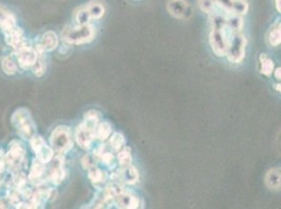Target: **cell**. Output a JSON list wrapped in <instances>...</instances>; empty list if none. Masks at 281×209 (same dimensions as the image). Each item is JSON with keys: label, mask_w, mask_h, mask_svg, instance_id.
<instances>
[{"label": "cell", "mask_w": 281, "mask_h": 209, "mask_svg": "<svg viewBox=\"0 0 281 209\" xmlns=\"http://www.w3.org/2000/svg\"><path fill=\"white\" fill-rule=\"evenodd\" d=\"M93 37H95V29L88 23L66 29L63 34V40L67 44H84L90 42Z\"/></svg>", "instance_id": "cell-3"}, {"label": "cell", "mask_w": 281, "mask_h": 209, "mask_svg": "<svg viewBox=\"0 0 281 209\" xmlns=\"http://www.w3.org/2000/svg\"><path fill=\"white\" fill-rule=\"evenodd\" d=\"M16 26V17L15 15L5 6L0 4V28L2 32H6Z\"/></svg>", "instance_id": "cell-14"}, {"label": "cell", "mask_w": 281, "mask_h": 209, "mask_svg": "<svg viewBox=\"0 0 281 209\" xmlns=\"http://www.w3.org/2000/svg\"><path fill=\"white\" fill-rule=\"evenodd\" d=\"M1 68L3 72L7 75H14L18 71V66L16 64V62H15L11 57H4L2 59Z\"/></svg>", "instance_id": "cell-24"}, {"label": "cell", "mask_w": 281, "mask_h": 209, "mask_svg": "<svg viewBox=\"0 0 281 209\" xmlns=\"http://www.w3.org/2000/svg\"><path fill=\"white\" fill-rule=\"evenodd\" d=\"M15 53L17 55L19 65L25 69L32 67L38 58V51L34 49L30 45H27L25 47L16 50Z\"/></svg>", "instance_id": "cell-11"}, {"label": "cell", "mask_w": 281, "mask_h": 209, "mask_svg": "<svg viewBox=\"0 0 281 209\" xmlns=\"http://www.w3.org/2000/svg\"><path fill=\"white\" fill-rule=\"evenodd\" d=\"M4 158L6 164L11 168H18L23 163L26 158L25 144L18 140L12 141Z\"/></svg>", "instance_id": "cell-6"}, {"label": "cell", "mask_w": 281, "mask_h": 209, "mask_svg": "<svg viewBox=\"0 0 281 209\" xmlns=\"http://www.w3.org/2000/svg\"><path fill=\"white\" fill-rule=\"evenodd\" d=\"M276 90H277V91H280V84H279V85H276Z\"/></svg>", "instance_id": "cell-38"}, {"label": "cell", "mask_w": 281, "mask_h": 209, "mask_svg": "<svg viewBox=\"0 0 281 209\" xmlns=\"http://www.w3.org/2000/svg\"><path fill=\"white\" fill-rule=\"evenodd\" d=\"M259 60H260L261 73L264 74L265 76H270L273 72H274V62L265 55V53H261Z\"/></svg>", "instance_id": "cell-23"}, {"label": "cell", "mask_w": 281, "mask_h": 209, "mask_svg": "<svg viewBox=\"0 0 281 209\" xmlns=\"http://www.w3.org/2000/svg\"><path fill=\"white\" fill-rule=\"evenodd\" d=\"M75 137H76L77 143L79 144L82 149L88 150L96 136H95V133H93L90 129H88L82 122L76 128Z\"/></svg>", "instance_id": "cell-12"}, {"label": "cell", "mask_w": 281, "mask_h": 209, "mask_svg": "<svg viewBox=\"0 0 281 209\" xmlns=\"http://www.w3.org/2000/svg\"><path fill=\"white\" fill-rule=\"evenodd\" d=\"M88 177L95 188L98 190H102L106 186L107 176L104 172L101 171L96 165L92 166L88 169Z\"/></svg>", "instance_id": "cell-16"}, {"label": "cell", "mask_w": 281, "mask_h": 209, "mask_svg": "<svg viewBox=\"0 0 281 209\" xmlns=\"http://www.w3.org/2000/svg\"><path fill=\"white\" fill-rule=\"evenodd\" d=\"M232 33L227 26L224 28H212L210 33V45L213 52L218 57H224L227 53L230 40L228 34Z\"/></svg>", "instance_id": "cell-4"}, {"label": "cell", "mask_w": 281, "mask_h": 209, "mask_svg": "<svg viewBox=\"0 0 281 209\" xmlns=\"http://www.w3.org/2000/svg\"><path fill=\"white\" fill-rule=\"evenodd\" d=\"M118 161H119V164L122 167H126V166L131 165L132 164V156H131L130 150L123 148L121 151H119Z\"/></svg>", "instance_id": "cell-28"}, {"label": "cell", "mask_w": 281, "mask_h": 209, "mask_svg": "<svg viewBox=\"0 0 281 209\" xmlns=\"http://www.w3.org/2000/svg\"><path fill=\"white\" fill-rule=\"evenodd\" d=\"M112 135V126L107 121H100L95 131V136L101 141H105Z\"/></svg>", "instance_id": "cell-22"}, {"label": "cell", "mask_w": 281, "mask_h": 209, "mask_svg": "<svg viewBox=\"0 0 281 209\" xmlns=\"http://www.w3.org/2000/svg\"><path fill=\"white\" fill-rule=\"evenodd\" d=\"M73 137L70 129L66 126H59L51 134V146L53 151L63 155L73 148Z\"/></svg>", "instance_id": "cell-2"}, {"label": "cell", "mask_w": 281, "mask_h": 209, "mask_svg": "<svg viewBox=\"0 0 281 209\" xmlns=\"http://www.w3.org/2000/svg\"><path fill=\"white\" fill-rule=\"evenodd\" d=\"M99 160H101L102 162H104V164L109 166V165H112L113 163V160H114V157H113V155L112 153H108V152H104L102 155H101Z\"/></svg>", "instance_id": "cell-34"}, {"label": "cell", "mask_w": 281, "mask_h": 209, "mask_svg": "<svg viewBox=\"0 0 281 209\" xmlns=\"http://www.w3.org/2000/svg\"><path fill=\"white\" fill-rule=\"evenodd\" d=\"M100 120H101V114L97 110H89L87 112H85L84 114L83 123L88 129H90L93 133H95L96 128L98 126V123L100 122Z\"/></svg>", "instance_id": "cell-20"}, {"label": "cell", "mask_w": 281, "mask_h": 209, "mask_svg": "<svg viewBox=\"0 0 281 209\" xmlns=\"http://www.w3.org/2000/svg\"><path fill=\"white\" fill-rule=\"evenodd\" d=\"M248 12V3L244 0H235L233 5L232 14L235 15H244Z\"/></svg>", "instance_id": "cell-31"}, {"label": "cell", "mask_w": 281, "mask_h": 209, "mask_svg": "<svg viewBox=\"0 0 281 209\" xmlns=\"http://www.w3.org/2000/svg\"><path fill=\"white\" fill-rule=\"evenodd\" d=\"M275 5H276V9L277 11L280 13V0H275Z\"/></svg>", "instance_id": "cell-37"}, {"label": "cell", "mask_w": 281, "mask_h": 209, "mask_svg": "<svg viewBox=\"0 0 281 209\" xmlns=\"http://www.w3.org/2000/svg\"><path fill=\"white\" fill-rule=\"evenodd\" d=\"M76 22L78 25H83V24H88L90 18V15L86 9H81L76 13L75 16Z\"/></svg>", "instance_id": "cell-29"}, {"label": "cell", "mask_w": 281, "mask_h": 209, "mask_svg": "<svg viewBox=\"0 0 281 209\" xmlns=\"http://www.w3.org/2000/svg\"><path fill=\"white\" fill-rule=\"evenodd\" d=\"M50 167L46 171L48 175V180H50L53 184H61L64 180L65 171H64V157L62 154H58L57 156L52 158L49 162Z\"/></svg>", "instance_id": "cell-7"}, {"label": "cell", "mask_w": 281, "mask_h": 209, "mask_svg": "<svg viewBox=\"0 0 281 209\" xmlns=\"http://www.w3.org/2000/svg\"><path fill=\"white\" fill-rule=\"evenodd\" d=\"M4 34V39L7 45L12 46L14 50L16 51L22 47H25L27 45H29V42L27 41L25 39V34H23V30L19 28L18 26H15L6 32Z\"/></svg>", "instance_id": "cell-9"}, {"label": "cell", "mask_w": 281, "mask_h": 209, "mask_svg": "<svg viewBox=\"0 0 281 209\" xmlns=\"http://www.w3.org/2000/svg\"><path fill=\"white\" fill-rule=\"evenodd\" d=\"M114 203L116 204V207L118 208L136 209L140 207V200L135 193L124 189L120 195L114 199Z\"/></svg>", "instance_id": "cell-13"}, {"label": "cell", "mask_w": 281, "mask_h": 209, "mask_svg": "<svg viewBox=\"0 0 281 209\" xmlns=\"http://www.w3.org/2000/svg\"><path fill=\"white\" fill-rule=\"evenodd\" d=\"M109 144H111V146L113 151L119 152L124 148L125 137L121 133H118V132L113 133L111 137V140H109Z\"/></svg>", "instance_id": "cell-27"}, {"label": "cell", "mask_w": 281, "mask_h": 209, "mask_svg": "<svg viewBox=\"0 0 281 209\" xmlns=\"http://www.w3.org/2000/svg\"><path fill=\"white\" fill-rule=\"evenodd\" d=\"M86 10L88 11L90 18L93 19H100L103 17V15L105 13V7L101 2H91L90 4L87 5Z\"/></svg>", "instance_id": "cell-25"}, {"label": "cell", "mask_w": 281, "mask_h": 209, "mask_svg": "<svg viewBox=\"0 0 281 209\" xmlns=\"http://www.w3.org/2000/svg\"><path fill=\"white\" fill-rule=\"evenodd\" d=\"M119 174L121 182L128 185H134L139 181V172L135 166H132V164L126 167H122V171Z\"/></svg>", "instance_id": "cell-18"}, {"label": "cell", "mask_w": 281, "mask_h": 209, "mask_svg": "<svg viewBox=\"0 0 281 209\" xmlns=\"http://www.w3.org/2000/svg\"><path fill=\"white\" fill-rule=\"evenodd\" d=\"M280 71H281V68H280V67H278V68L275 69V76H276V80H278V81L280 80V77H281Z\"/></svg>", "instance_id": "cell-36"}, {"label": "cell", "mask_w": 281, "mask_h": 209, "mask_svg": "<svg viewBox=\"0 0 281 209\" xmlns=\"http://www.w3.org/2000/svg\"><path fill=\"white\" fill-rule=\"evenodd\" d=\"M225 26L234 33H240L244 27V21L239 15L232 14L229 18L225 19Z\"/></svg>", "instance_id": "cell-21"}, {"label": "cell", "mask_w": 281, "mask_h": 209, "mask_svg": "<svg viewBox=\"0 0 281 209\" xmlns=\"http://www.w3.org/2000/svg\"><path fill=\"white\" fill-rule=\"evenodd\" d=\"M167 9L171 16L177 19H187L192 14L191 6L185 0H170Z\"/></svg>", "instance_id": "cell-10"}, {"label": "cell", "mask_w": 281, "mask_h": 209, "mask_svg": "<svg viewBox=\"0 0 281 209\" xmlns=\"http://www.w3.org/2000/svg\"><path fill=\"white\" fill-rule=\"evenodd\" d=\"M2 184V178H1V174H0V186H1Z\"/></svg>", "instance_id": "cell-39"}, {"label": "cell", "mask_w": 281, "mask_h": 209, "mask_svg": "<svg viewBox=\"0 0 281 209\" xmlns=\"http://www.w3.org/2000/svg\"><path fill=\"white\" fill-rule=\"evenodd\" d=\"M59 45V38L57 34L55 32H46L42 38L40 42V47L43 51H53L58 47Z\"/></svg>", "instance_id": "cell-17"}, {"label": "cell", "mask_w": 281, "mask_h": 209, "mask_svg": "<svg viewBox=\"0 0 281 209\" xmlns=\"http://www.w3.org/2000/svg\"><path fill=\"white\" fill-rule=\"evenodd\" d=\"M215 2L214 0H199L198 6L202 12L207 14H213L215 13Z\"/></svg>", "instance_id": "cell-30"}, {"label": "cell", "mask_w": 281, "mask_h": 209, "mask_svg": "<svg viewBox=\"0 0 281 209\" xmlns=\"http://www.w3.org/2000/svg\"><path fill=\"white\" fill-rule=\"evenodd\" d=\"M29 143L34 153L37 155V159H39L45 164L49 163L54 157V151L51 146L46 144L44 139L41 136L35 134L29 139Z\"/></svg>", "instance_id": "cell-8"}, {"label": "cell", "mask_w": 281, "mask_h": 209, "mask_svg": "<svg viewBox=\"0 0 281 209\" xmlns=\"http://www.w3.org/2000/svg\"><path fill=\"white\" fill-rule=\"evenodd\" d=\"M82 165L85 169H89L90 167L96 165L97 162V158L95 157V155H85V156L82 158Z\"/></svg>", "instance_id": "cell-32"}, {"label": "cell", "mask_w": 281, "mask_h": 209, "mask_svg": "<svg viewBox=\"0 0 281 209\" xmlns=\"http://www.w3.org/2000/svg\"><path fill=\"white\" fill-rule=\"evenodd\" d=\"M11 121L15 129L17 130V133L23 139H29L36 134V125L32 118L29 111L26 108H20L17 109L12 115Z\"/></svg>", "instance_id": "cell-1"}, {"label": "cell", "mask_w": 281, "mask_h": 209, "mask_svg": "<svg viewBox=\"0 0 281 209\" xmlns=\"http://www.w3.org/2000/svg\"><path fill=\"white\" fill-rule=\"evenodd\" d=\"M247 39L241 33H234L230 39L229 46L227 49L228 60L232 63H240L245 58Z\"/></svg>", "instance_id": "cell-5"}, {"label": "cell", "mask_w": 281, "mask_h": 209, "mask_svg": "<svg viewBox=\"0 0 281 209\" xmlns=\"http://www.w3.org/2000/svg\"><path fill=\"white\" fill-rule=\"evenodd\" d=\"M45 175H46L45 163H43V162H41L37 158L34 159L32 167H30V171H29L28 180L39 184L41 182H44L42 179Z\"/></svg>", "instance_id": "cell-15"}, {"label": "cell", "mask_w": 281, "mask_h": 209, "mask_svg": "<svg viewBox=\"0 0 281 209\" xmlns=\"http://www.w3.org/2000/svg\"><path fill=\"white\" fill-rule=\"evenodd\" d=\"M269 43L272 46H278L281 42V30H280V23H276V24L273 26L269 33Z\"/></svg>", "instance_id": "cell-26"}, {"label": "cell", "mask_w": 281, "mask_h": 209, "mask_svg": "<svg viewBox=\"0 0 281 209\" xmlns=\"http://www.w3.org/2000/svg\"><path fill=\"white\" fill-rule=\"evenodd\" d=\"M264 182L267 186L272 190H278L281 185L280 168H272L265 175Z\"/></svg>", "instance_id": "cell-19"}, {"label": "cell", "mask_w": 281, "mask_h": 209, "mask_svg": "<svg viewBox=\"0 0 281 209\" xmlns=\"http://www.w3.org/2000/svg\"><path fill=\"white\" fill-rule=\"evenodd\" d=\"M214 2L215 4L220 5L222 9L232 13L233 5H234V2H235V0H214Z\"/></svg>", "instance_id": "cell-33"}, {"label": "cell", "mask_w": 281, "mask_h": 209, "mask_svg": "<svg viewBox=\"0 0 281 209\" xmlns=\"http://www.w3.org/2000/svg\"><path fill=\"white\" fill-rule=\"evenodd\" d=\"M5 164H6V162H5L4 156H3V157H0V174H2V173L4 172Z\"/></svg>", "instance_id": "cell-35"}]
</instances>
